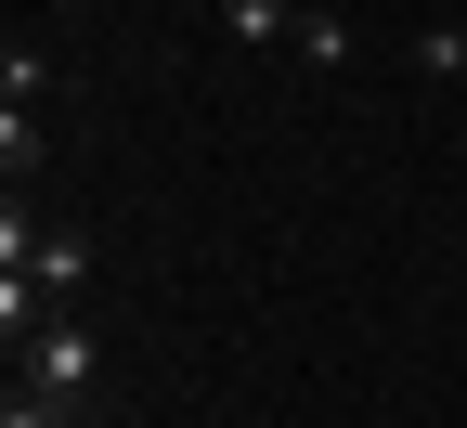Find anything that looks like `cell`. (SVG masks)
<instances>
[{"instance_id":"cell-6","label":"cell","mask_w":467,"mask_h":428,"mask_svg":"<svg viewBox=\"0 0 467 428\" xmlns=\"http://www.w3.org/2000/svg\"><path fill=\"white\" fill-rule=\"evenodd\" d=\"M0 428H91V415H78V402H52V390H26V377H14V390H0Z\"/></svg>"},{"instance_id":"cell-1","label":"cell","mask_w":467,"mask_h":428,"mask_svg":"<svg viewBox=\"0 0 467 428\" xmlns=\"http://www.w3.org/2000/svg\"><path fill=\"white\" fill-rule=\"evenodd\" d=\"M14 377H26V390H52V402H78V415H91V377H104V350H91V325H78V312H39V325L14 338Z\"/></svg>"},{"instance_id":"cell-8","label":"cell","mask_w":467,"mask_h":428,"mask_svg":"<svg viewBox=\"0 0 467 428\" xmlns=\"http://www.w3.org/2000/svg\"><path fill=\"white\" fill-rule=\"evenodd\" d=\"M91 428H104V415H91Z\"/></svg>"},{"instance_id":"cell-3","label":"cell","mask_w":467,"mask_h":428,"mask_svg":"<svg viewBox=\"0 0 467 428\" xmlns=\"http://www.w3.org/2000/svg\"><path fill=\"white\" fill-rule=\"evenodd\" d=\"M221 26L247 52H285V39H299V0H221Z\"/></svg>"},{"instance_id":"cell-7","label":"cell","mask_w":467,"mask_h":428,"mask_svg":"<svg viewBox=\"0 0 467 428\" xmlns=\"http://www.w3.org/2000/svg\"><path fill=\"white\" fill-rule=\"evenodd\" d=\"M39 91H52V66H39V52L14 39V52H0V104H26V117H39Z\"/></svg>"},{"instance_id":"cell-2","label":"cell","mask_w":467,"mask_h":428,"mask_svg":"<svg viewBox=\"0 0 467 428\" xmlns=\"http://www.w3.org/2000/svg\"><path fill=\"white\" fill-rule=\"evenodd\" d=\"M26 286H39V312H78V286H91V247H78V234H39V247H26Z\"/></svg>"},{"instance_id":"cell-4","label":"cell","mask_w":467,"mask_h":428,"mask_svg":"<svg viewBox=\"0 0 467 428\" xmlns=\"http://www.w3.org/2000/svg\"><path fill=\"white\" fill-rule=\"evenodd\" d=\"M285 52H299L312 78H337V66H350V52H364V39H350V14H299V39H285Z\"/></svg>"},{"instance_id":"cell-5","label":"cell","mask_w":467,"mask_h":428,"mask_svg":"<svg viewBox=\"0 0 467 428\" xmlns=\"http://www.w3.org/2000/svg\"><path fill=\"white\" fill-rule=\"evenodd\" d=\"M416 78L429 91H467V26H416Z\"/></svg>"}]
</instances>
